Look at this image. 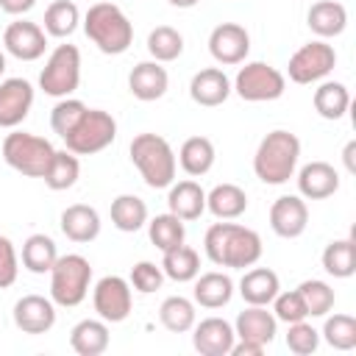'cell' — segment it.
<instances>
[{
    "label": "cell",
    "mask_w": 356,
    "mask_h": 356,
    "mask_svg": "<svg viewBox=\"0 0 356 356\" xmlns=\"http://www.w3.org/2000/svg\"><path fill=\"white\" fill-rule=\"evenodd\" d=\"M323 270L334 278H350L356 273V248L353 239H331L320 256Z\"/></svg>",
    "instance_id": "cell-36"
},
{
    "label": "cell",
    "mask_w": 356,
    "mask_h": 356,
    "mask_svg": "<svg viewBox=\"0 0 356 356\" xmlns=\"http://www.w3.org/2000/svg\"><path fill=\"white\" fill-rule=\"evenodd\" d=\"M312 103H314V111L323 120H342L348 114V108H350V92L339 81H323L314 89Z\"/></svg>",
    "instance_id": "cell-30"
},
{
    "label": "cell",
    "mask_w": 356,
    "mask_h": 356,
    "mask_svg": "<svg viewBox=\"0 0 356 356\" xmlns=\"http://www.w3.org/2000/svg\"><path fill=\"white\" fill-rule=\"evenodd\" d=\"M284 89H286V75L267 61H248L245 67H239L236 78L231 81V92H236L248 103L278 100Z\"/></svg>",
    "instance_id": "cell-8"
},
{
    "label": "cell",
    "mask_w": 356,
    "mask_h": 356,
    "mask_svg": "<svg viewBox=\"0 0 356 356\" xmlns=\"http://www.w3.org/2000/svg\"><path fill=\"white\" fill-rule=\"evenodd\" d=\"M170 6H175V8H195L200 0H167Z\"/></svg>",
    "instance_id": "cell-50"
},
{
    "label": "cell",
    "mask_w": 356,
    "mask_h": 356,
    "mask_svg": "<svg viewBox=\"0 0 356 356\" xmlns=\"http://www.w3.org/2000/svg\"><path fill=\"white\" fill-rule=\"evenodd\" d=\"M36 6V0H0V11L11 14V17H22Z\"/></svg>",
    "instance_id": "cell-47"
},
{
    "label": "cell",
    "mask_w": 356,
    "mask_h": 356,
    "mask_svg": "<svg viewBox=\"0 0 356 356\" xmlns=\"http://www.w3.org/2000/svg\"><path fill=\"white\" fill-rule=\"evenodd\" d=\"M147 53L153 56V61L167 64L175 61L184 53V36L172 28V25H156L147 33Z\"/></svg>",
    "instance_id": "cell-39"
},
{
    "label": "cell",
    "mask_w": 356,
    "mask_h": 356,
    "mask_svg": "<svg viewBox=\"0 0 356 356\" xmlns=\"http://www.w3.org/2000/svg\"><path fill=\"white\" fill-rule=\"evenodd\" d=\"M19 273V256L14 250V242L8 236H0V289H8L17 281Z\"/></svg>",
    "instance_id": "cell-46"
},
{
    "label": "cell",
    "mask_w": 356,
    "mask_h": 356,
    "mask_svg": "<svg viewBox=\"0 0 356 356\" xmlns=\"http://www.w3.org/2000/svg\"><path fill=\"white\" fill-rule=\"evenodd\" d=\"M81 22V11L72 0H56L44 8V33L56 39H67L75 33Z\"/></svg>",
    "instance_id": "cell-37"
},
{
    "label": "cell",
    "mask_w": 356,
    "mask_h": 356,
    "mask_svg": "<svg viewBox=\"0 0 356 356\" xmlns=\"http://www.w3.org/2000/svg\"><path fill=\"white\" fill-rule=\"evenodd\" d=\"M320 337L334 350H353L356 348V317L353 314H325Z\"/></svg>",
    "instance_id": "cell-40"
},
{
    "label": "cell",
    "mask_w": 356,
    "mask_h": 356,
    "mask_svg": "<svg viewBox=\"0 0 356 356\" xmlns=\"http://www.w3.org/2000/svg\"><path fill=\"white\" fill-rule=\"evenodd\" d=\"M273 314L278 323H298V320H306L309 312H306V303L300 298L298 289H289V292H278L273 298Z\"/></svg>",
    "instance_id": "cell-44"
},
{
    "label": "cell",
    "mask_w": 356,
    "mask_h": 356,
    "mask_svg": "<svg viewBox=\"0 0 356 356\" xmlns=\"http://www.w3.org/2000/svg\"><path fill=\"white\" fill-rule=\"evenodd\" d=\"M298 159H300V139L292 131L275 128L259 142L253 153V172L261 184L281 186L295 175Z\"/></svg>",
    "instance_id": "cell-2"
},
{
    "label": "cell",
    "mask_w": 356,
    "mask_h": 356,
    "mask_svg": "<svg viewBox=\"0 0 356 356\" xmlns=\"http://www.w3.org/2000/svg\"><path fill=\"white\" fill-rule=\"evenodd\" d=\"M167 86H170V75L159 61H139L128 75V89L142 103H153L164 97Z\"/></svg>",
    "instance_id": "cell-21"
},
{
    "label": "cell",
    "mask_w": 356,
    "mask_h": 356,
    "mask_svg": "<svg viewBox=\"0 0 356 356\" xmlns=\"http://www.w3.org/2000/svg\"><path fill=\"white\" fill-rule=\"evenodd\" d=\"M117 139V120L103 108H86L78 125L64 136V145L75 156H95Z\"/></svg>",
    "instance_id": "cell-9"
},
{
    "label": "cell",
    "mask_w": 356,
    "mask_h": 356,
    "mask_svg": "<svg viewBox=\"0 0 356 356\" xmlns=\"http://www.w3.org/2000/svg\"><path fill=\"white\" fill-rule=\"evenodd\" d=\"M131 289L142 292V295H150L156 289H161L164 284V270L161 264H153V261H136L131 267V278H128Z\"/></svg>",
    "instance_id": "cell-45"
},
{
    "label": "cell",
    "mask_w": 356,
    "mask_h": 356,
    "mask_svg": "<svg viewBox=\"0 0 356 356\" xmlns=\"http://www.w3.org/2000/svg\"><path fill=\"white\" fill-rule=\"evenodd\" d=\"M175 159H178V164H181V170L186 175L200 178L214 167L217 150H214V142L209 136H189V139H184V145H181Z\"/></svg>",
    "instance_id": "cell-28"
},
{
    "label": "cell",
    "mask_w": 356,
    "mask_h": 356,
    "mask_svg": "<svg viewBox=\"0 0 356 356\" xmlns=\"http://www.w3.org/2000/svg\"><path fill=\"white\" fill-rule=\"evenodd\" d=\"M3 47H6L8 56H14L19 61H36L47 50V33L36 22L14 19L3 31Z\"/></svg>",
    "instance_id": "cell-12"
},
{
    "label": "cell",
    "mask_w": 356,
    "mask_h": 356,
    "mask_svg": "<svg viewBox=\"0 0 356 356\" xmlns=\"http://www.w3.org/2000/svg\"><path fill=\"white\" fill-rule=\"evenodd\" d=\"M206 211H211L217 220H236L248 211V195L236 184H217L211 192H206Z\"/></svg>",
    "instance_id": "cell-29"
},
{
    "label": "cell",
    "mask_w": 356,
    "mask_h": 356,
    "mask_svg": "<svg viewBox=\"0 0 356 356\" xmlns=\"http://www.w3.org/2000/svg\"><path fill=\"white\" fill-rule=\"evenodd\" d=\"M339 189V172L328 161H309L298 172V195L303 200H325L337 195Z\"/></svg>",
    "instance_id": "cell-18"
},
{
    "label": "cell",
    "mask_w": 356,
    "mask_h": 356,
    "mask_svg": "<svg viewBox=\"0 0 356 356\" xmlns=\"http://www.w3.org/2000/svg\"><path fill=\"white\" fill-rule=\"evenodd\" d=\"M86 108H89V106H86L83 100H78V97H61V100L53 106V111H50V128L64 139V136L78 125V120L83 117Z\"/></svg>",
    "instance_id": "cell-42"
},
{
    "label": "cell",
    "mask_w": 356,
    "mask_h": 356,
    "mask_svg": "<svg viewBox=\"0 0 356 356\" xmlns=\"http://www.w3.org/2000/svg\"><path fill=\"white\" fill-rule=\"evenodd\" d=\"M337 67V50L334 44H328L325 39H312L306 44H300L286 64V75L292 83L309 86L317 81H325Z\"/></svg>",
    "instance_id": "cell-10"
},
{
    "label": "cell",
    "mask_w": 356,
    "mask_h": 356,
    "mask_svg": "<svg viewBox=\"0 0 356 356\" xmlns=\"http://www.w3.org/2000/svg\"><path fill=\"white\" fill-rule=\"evenodd\" d=\"M58 259V248L47 234H31L22 242V267L33 275H44L50 273V267Z\"/></svg>",
    "instance_id": "cell-33"
},
{
    "label": "cell",
    "mask_w": 356,
    "mask_h": 356,
    "mask_svg": "<svg viewBox=\"0 0 356 356\" xmlns=\"http://www.w3.org/2000/svg\"><path fill=\"white\" fill-rule=\"evenodd\" d=\"M78 175H81L78 156L70 153V150H56L53 159H50V164H47V170H44V175H42V181L47 184V189L64 192V189H72L75 186Z\"/></svg>",
    "instance_id": "cell-35"
},
{
    "label": "cell",
    "mask_w": 356,
    "mask_h": 356,
    "mask_svg": "<svg viewBox=\"0 0 356 356\" xmlns=\"http://www.w3.org/2000/svg\"><path fill=\"white\" fill-rule=\"evenodd\" d=\"M167 189H170V192H167L170 214L181 217L184 222L197 220V217L206 211V192H203V186H200L197 181H192V178L178 181V184L172 181Z\"/></svg>",
    "instance_id": "cell-23"
},
{
    "label": "cell",
    "mask_w": 356,
    "mask_h": 356,
    "mask_svg": "<svg viewBox=\"0 0 356 356\" xmlns=\"http://www.w3.org/2000/svg\"><path fill=\"white\" fill-rule=\"evenodd\" d=\"M131 161L134 167L139 170L142 181L150 186V189H167L172 181H175V170H178V159H175V150L172 145L159 136V134H136L131 139Z\"/></svg>",
    "instance_id": "cell-3"
},
{
    "label": "cell",
    "mask_w": 356,
    "mask_h": 356,
    "mask_svg": "<svg viewBox=\"0 0 356 356\" xmlns=\"http://www.w3.org/2000/svg\"><path fill=\"white\" fill-rule=\"evenodd\" d=\"M203 250L211 264L228 267V270H245L253 267L261 259V236L253 228H245L239 222L222 220L214 222L203 236Z\"/></svg>",
    "instance_id": "cell-1"
},
{
    "label": "cell",
    "mask_w": 356,
    "mask_h": 356,
    "mask_svg": "<svg viewBox=\"0 0 356 356\" xmlns=\"http://www.w3.org/2000/svg\"><path fill=\"white\" fill-rule=\"evenodd\" d=\"M159 323L172 331V334H186L192 331V325L197 323V312H195V300L184 298V295H170L161 300L159 306Z\"/></svg>",
    "instance_id": "cell-34"
},
{
    "label": "cell",
    "mask_w": 356,
    "mask_h": 356,
    "mask_svg": "<svg viewBox=\"0 0 356 356\" xmlns=\"http://www.w3.org/2000/svg\"><path fill=\"white\" fill-rule=\"evenodd\" d=\"M92 306L100 320L106 323H122L128 320L134 309L131 284L122 275H103L92 289Z\"/></svg>",
    "instance_id": "cell-11"
},
{
    "label": "cell",
    "mask_w": 356,
    "mask_h": 356,
    "mask_svg": "<svg viewBox=\"0 0 356 356\" xmlns=\"http://www.w3.org/2000/svg\"><path fill=\"white\" fill-rule=\"evenodd\" d=\"M264 353V345L259 342H248V339H239L231 345V353L228 356H261Z\"/></svg>",
    "instance_id": "cell-48"
},
{
    "label": "cell",
    "mask_w": 356,
    "mask_h": 356,
    "mask_svg": "<svg viewBox=\"0 0 356 356\" xmlns=\"http://www.w3.org/2000/svg\"><path fill=\"white\" fill-rule=\"evenodd\" d=\"M353 153H356V142H348L345 150H342V159H345V167L348 172H356V164H353Z\"/></svg>",
    "instance_id": "cell-49"
},
{
    "label": "cell",
    "mask_w": 356,
    "mask_h": 356,
    "mask_svg": "<svg viewBox=\"0 0 356 356\" xmlns=\"http://www.w3.org/2000/svg\"><path fill=\"white\" fill-rule=\"evenodd\" d=\"M209 53L222 67L242 64L250 53V33L239 22H220L209 33Z\"/></svg>",
    "instance_id": "cell-13"
},
{
    "label": "cell",
    "mask_w": 356,
    "mask_h": 356,
    "mask_svg": "<svg viewBox=\"0 0 356 356\" xmlns=\"http://www.w3.org/2000/svg\"><path fill=\"white\" fill-rule=\"evenodd\" d=\"M92 286V264L81 253L58 256L50 267V300L61 309L81 306Z\"/></svg>",
    "instance_id": "cell-5"
},
{
    "label": "cell",
    "mask_w": 356,
    "mask_h": 356,
    "mask_svg": "<svg viewBox=\"0 0 356 356\" xmlns=\"http://www.w3.org/2000/svg\"><path fill=\"white\" fill-rule=\"evenodd\" d=\"M111 225L122 234H134L147 225V203L136 195H117L111 200Z\"/></svg>",
    "instance_id": "cell-32"
},
{
    "label": "cell",
    "mask_w": 356,
    "mask_h": 356,
    "mask_svg": "<svg viewBox=\"0 0 356 356\" xmlns=\"http://www.w3.org/2000/svg\"><path fill=\"white\" fill-rule=\"evenodd\" d=\"M286 348H289L295 356H312V353L320 348V331H317L312 323H306V320L289 323Z\"/></svg>",
    "instance_id": "cell-43"
},
{
    "label": "cell",
    "mask_w": 356,
    "mask_h": 356,
    "mask_svg": "<svg viewBox=\"0 0 356 356\" xmlns=\"http://www.w3.org/2000/svg\"><path fill=\"white\" fill-rule=\"evenodd\" d=\"M83 33L106 56H122L134 42V25L114 3H95L83 17Z\"/></svg>",
    "instance_id": "cell-4"
},
{
    "label": "cell",
    "mask_w": 356,
    "mask_h": 356,
    "mask_svg": "<svg viewBox=\"0 0 356 356\" xmlns=\"http://www.w3.org/2000/svg\"><path fill=\"white\" fill-rule=\"evenodd\" d=\"M278 292H281V281L270 267L245 270V275L239 281V295L248 306H270Z\"/></svg>",
    "instance_id": "cell-25"
},
{
    "label": "cell",
    "mask_w": 356,
    "mask_h": 356,
    "mask_svg": "<svg viewBox=\"0 0 356 356\" xmlns=\"http://www.w3.org/2000/svg\"><path fill=\"white\" fill-rule=\"evenodd\" d=\"M3 72H6V53L0 50V78H3Z\"/></svg>",
    "instance_id": "cell-51"
},
{
    "label": "cell",
    "mask_w": 356,
    "mask_h": 356,
    "mask_svg": "<svg viewBox=\"0 0 356 356\" xmlns=\"http://www.w3.org/2000/svg\"><path fill=\"white\" fill-rule=\"evenodd\" d=\"M81 83V50L75 44H56L39 72V89L50 97H70Z\"/></svg>",
    "instance_id": "cell-7"
},
{
    "label": "cell",
    "mask_w": 356,
    "mask_h": 356,
    "mask_svg": "<svg viewBox=\"0 0 356 356\" xmlns=\"http://www.w3.org/2000/svg\"><path fill=\"white\" fill-rule=\"evenodd\" d=\"M298 292H300V298H303V303H306L309 317H325V314L334 309L337 295H334L331 284H325V281H320V278H306V281L298 286Z\"/></svg>",
    "instance_id": "cell-41"
},
{
    "label": "cell",
    "mask_w": 356,
    "mask_h": 356,
    "mask_svg": "<svg viewBox=\"0 0 356 356\" xmlns=\"http://www.w3.org/2000/svg\"><path fill=\"white\" fill-rule=\"evenodd\" d=\"M309 225V206L300 195H281L270 206V228L281 239H298Z\"/></svg>",
    "instance_id": "cell-14"
},
{
    "label": "cell",
    "mask_w": 356,
    "mask_h": 356,
    "mask_svg": "<svg viewBox=\"0 0 356 356\" xmlns=\"http://www.w3.org/2000/svg\"><path fill=\"white\" fill-rule=\"evenodd\" d=\"M234 342V325L222 317H206L192 325V345L200 356H228Z\"/></svg>",
    "instance_id": "cell-17"
},
{
    "label": "cell",
    "mask_w": 356,
    "mask_h": 356,
    "mask_svg": "<svg viewBox=\"0 0 356 356\" xmlns=\"http://www.w3.org/2000/svg\"><path fill=\"white\" fill-rule=\"evenodd\" d=\"M33 106V86L25 78L0 81V128H17Z\"/></svg>",
    "instance_id": "cell-15"
},
{
    "label": "cell",
    "mask_w": 356,
    "mask_h": 356,
    "mask_svg": "<svg viewBox=\"0 0 356 356\" xmlns=\"http://www.w3.org/2000/svg\"><path fill=\"white\" fill-rule=\"evenodd\" d=\"M192 298H195V303L203 306V309H222V306H228L231 298H234V281H231V275L217 273V270L203 273V275L195 278Z\"/></svg>",
    "instance_id": "cell-27"
},
{
    "label": "cell",
    "mask_w": 356,
    "mask_h": 356,
    "mask_svg": "<svg viewBox=\"0 0 356 356\" xmlns=\"http://www.w3.org/2000/svg\"><path fill=\"white\" fill-rule=\"evenodd\" d=\"M189 97L197 106H206V108L222 106L231 97V78L220 67H206V70H200V72L192 75V81H189Z\"/></svg>",
    "instance_id": "cell-20"
},
{
    "label": "cell",
    "mask_w": 356,
    "mask_h": 356,
    "mask_svg": "<svg viewBox=\"0 0 356 356\" xmlns=\"http://www.w3.org/2000/svg\"><path fill=\"white\" fill-rule=\"evenodd\" d=\"M161 270H164V278L175 281V284H186V281H195L200 275V256L195 248L189 245H178L172 250H164L161 256Z\"/></svg>",
    "instance_id": "cell-31"
},
{
    "label": "cell",
    "mask_w": 356,
    "mask_h": 356,
    "mask_svg": "<svg viewBox=\"0 0 356 356\" xmlns=\"http://www.w3.org/2000/svg\"><path fill=\"white\" fill-rule=\"evenodd\" d=\"M306 25L317 39H334L348 28V11L337 0H317L306 14Z\"/></svg>",
    "instance_id": "cell-24"
},
{
    "label": "cell",
    "mask_w": 356,
    "mask_h": 356,
    "mask_svg": "<svg viewBox=\"0 0 356 356\" xmlns=\"http://www.w3.org/2000/svg\"><path fill=\"white\" fill-rule=\"evenodd\" d=\"M14 325L22 334H47L56 325V303L44 295H22L14 303Z\"/></svg>",
    "instance_id": "cell-16"
},
{
    "label": "cell",
    "mask_w": 356,
    "mask_h": 356,
    "mask_svg": "<svg viewBox=\"0 0 356 356\" xmlns=\"http://www.w3.org/2000/svg\"><path fill=\"white\" fill-rule=\"evenodd\" d=\"M234 334H236V339L259 342V345L267 348L278 334V320H275L273 312H267V306H248L236 314Z\"/></svg>",
    "instance_id": "cell-19"
},
{
    "label": "cell",
    "mask_w": 356,
    "mask_h": 356,
    "mask_svg": "<svg viewBox=\"0 0 356 356\" xmlns=\"http://www.w3.org/2000/svg\"><path fill=\"white\" fill-rule=\"evenodd\" d=\"M111 334H108V323L106 320H81L72 325L70 331V345L78 356H100L108 350Z\"/></svg>",
    "instance_id": "cell-26"
},
{
    "label": "cell",
    "mask_w": 356,
    "mask_h": 356,
    "mask_svg": "<svg viewBox=\"0 0 356 356\" xmlns=\"http://www.w3.org/2000/svg\"><path fill=\"white\" fill-rule=\"evenodd\" d=\"M0 153H3V161L11 170H17L19 175L42 178L53 153H56V147L44 136H36V134H28V131H11V134H6V139L0 145Z\"/></svg>",
    "instance_id": "cell-6"
},
{
    "label": "cell",
    "mask_w": 356,
    "mask_h": 356,
    "mask_svg": "<svg viewBox=\"0 0 356 356\" xmlns=\"http://www.w3.org/2000/svg\"><path fill=\"white\" fill-rule=\"evenodd\" d=\"M58 225H61V234H64L70 242L83 245V242H92V239L100 236V225H103V222H100V214H97L95 206L72 203V206H67V209L61 211Z\"/></svg>",
    "instance_id": "cell-22"
},
{
    "label": "cell",
    "mask_w": 356,
    "mask_h": 356,
    "mask_svg": "<svg viewBox=\"0 0 356 356\" xmlns=\"http://www.w3.org/2000/svg\"><path fill=\"white\" fill-rule=\"evenodd\" d=\"M147 236L150 242L164 253V250H172L178 245H184L186 239V228H184V220L175 217V214H156L153 220H147Z\"/></svg>",
    "instance_id": "cell-38"
}]
</instances>
